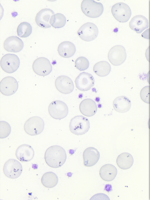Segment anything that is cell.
Here are the masks:
<instances>
[{"label": "cell", "mask_w": 150, "mask_h": 200, "mask_svg": "<svg viewBox=\"0 0 150 200\" xmlns=\"http://www.w3.org/2000/svg\"><path fill=\"white\" fill-rule=\"evenodd\" d=\"M89 63L88 60L84 57L78 58L75 61V66L80 71H84L89 67Z\"/></svg>", "instance_id": "obj_29"}, {"label": "cell", "mask_w": 150, "mask_h": 200, "mask_svg": "<svg viewBox=\"0 0 150 200\" xmlns=\"http://www.w3.org/2000/svg\"><path fill=\"white\" fill-rule=\"evenodd\" d=\"M79 108L81 112L83 114L89 117L94 115L97 110L96 102L90 98L83 100L80 104Z\"/></svg>", "instance_id": "obj_20"}, {"label": "cell", "mask_w": 150, "mask_h": 200, "mask_svg": "<svg viewBox=\"0 0 150 200\" xmlns=\"http://www.w3.org/2000/svg\"><path fill=\"white\" fill-rule=\"evenodd\" d=\"M69 128L73 134L77 135H82L89 130L90 128L89 121L87 118L83 116H76L71 119Z\"/></svg>", "instance_id": "obj_2"}, {"label": "cell", "mask_w": 150, "mask_h": 200, "mask_svg": "<svg viewBox=\"0 0 150 200\" xmlns=\"http://www.w3.org/2000/svg\"><path fill=\"white\" fill-rule=\"evenodd\" d=\"M111 13L114 18L121 23L127 22L131 15V11L126 4L119 2L113 5L111 8Z\"/></svg>", "instance_id": "obj_5"}, {"label": "cell", "mask_w": 150, "mask_h": 200, "mask_svg": "<svg viewBox=\"0 0 150 200\" xmlns=\"http://www.w3.org/2000/svg\"><path fill=\"white\" fill-rule=\"evenodd\" d=\"M117 174V170L114 165L106 164L101 167L99 171L100 177L106 181H111L115 178Z\"/></svg>", "instance_id": "obj_22"}, {"label": "cell", "mask_w": 150, "mask_h": 200, "mask_svg": "<svg viewBox=\"0 0 150 200\" xmlns=\"http://www.w3.org/2000/svg\"><path fill=\"white\" fill-rule=\"evenodd\" d=\"M129 27L132 30L137 33H140L148 27V19L142 15L136 16L132 19L129 22Z\"/></svg>", "instance_id": "obj_19"}, {"label": "cell", "mask_w": 150, "mask_h": 200, "mask_svg": "<svg viewBox=\"0 0 150 200\" xmlns=\"http://www.w3.org/2000/svg\"><path fill=\"white\" fill-rule=\"evenodd\" d=\"M11 128L10 124L7 122H0V138L4 139L8 136L10 134Z\"/></svg>", "instance_id": "obj_30"}, {"label": "cell", "mask_w": 150, "mask_h": 200, "mask_svg": "<svg viewBox=\"0 0 150 200\" xmlns=\"http://www.w3.org/2000/svg\"><path fill=\"white\" fill-rule=\"evenodd\" d=\"M126 57L125 49L123 46L121 45H117L112 47L108 54L109 61L115 66L120 65L124 63Z\"/></svg>", "instance_id": "obj_10"}, {"label": "cell", "mask_w": 150, "mask_h": 200, "mask_svg": "<svg viewBox=\"0 0 150 200\" xmlns=\"http://www.w3.org/2000/svg\"><path fill=\"white\" fill-rule=\"evenodd\" d=\"M24 46L22 40L16 36L9 37L5 40L4 48L8 52H17L21 51Z\"/></svg>", "instance_id": "obj_18"}, {"label": "cell", "mask_w": 150, "mask_h": 200, "mask_svg": "<svg viewBox=\"0 0 150 200\" xmlns=\"http://www.w3.org/2000/svg\"><path fill=\"white\" fill-rule=\"evenodd\" d=\"M100 157V153L97 149L93 147L87 148L83 153L84 165L86 167L93 166L98 162Z\"/></svg>", "instance_id": "obj_17"}, {"label": "cell", "mask_w": 150, "mask_h": 200, "mask_svg": "<svg viewBox=\"0 0 150 200\" xmlns=\"http://www.w3.org/2000/svg\"><path fill=\"white\" fill-rule=\"evenodd\" d=\"M55 85L57 90L64 94L71 93L74 88L73 81L70 77L66 76L58 77L55 81Z\"/></svg>", "instance_id": "obj_14"}, {"label": "cell", "mask_w": 150, "mask_h": 200, "mask_svg": "<svg viewBox=\"0 0 150 200\" xmlns=\"http://www.w3.org/2000/svg\"><path fill=\"white\" fill-rule=\"evenodd\" d=\"M67 155L65 150L58 145H54L49 147L45 154L46 163L50 167L57 168L61 167L65 163Z\"/></svg>", "instance_id": "obj_1"}, {"label": "cell", "mask_w": 150, "mask_h": 200, "mask_svg": "<svg viewBox=\"0 0 150 200\" xmlns=\"http://www.w3.org/2000/svg\"><path fill=\"white\" fill-rule=\"evenodd\" d=\"M58 179L57 175L52 172H47L42 175L41 182L45 187L52 188L55 187L57 184Z\"/></svg>", "instance_id": "obj_26"}, {"label": "cell", "mask_w": 150, "mask_h": 200, "mask_svg": "<svg viewBox=\"0 0 150 200\" xmlns=\"http://www.w3.org/2000/svg\"><path fill=\"white\" fill-rule=\"evenodd\" d=\"M113 107L117 112L121 113L128 111L131 106L130 100L127 97L121 96L116 98L113 102Z\"/></svg>", "instance_id": "obj_21"}, {"label": "cell", "mask_w": 150, "mask_h": 200, "mask_svg": "<svg viewBox=\"0 0 150 200\" xmlns=\"http://www.w3.org/2000/svg\"><path fill=\"white\" fill-rule=\"evenodd\" d=\"M134 159L130 153L125 152L119 155L116 160L117 165L120 168L126 170L130 168L132 165Z\"/></svg>", "instance_id": "obj_24"}, {"label": "cell", "mask_w": 150, "mask_h": 200, "mask_svg": "<svg viewBox=\"0 0 150 200\" xmlns=\"http://www.w3.org/2000/svg\"><path fill=\"white\" fill-rule=\"evenodd\" d=\"M44 128L43 119L38 116L32 117L25 122L24 128L25 132L31 136H35L40 134Z\"/></svg>", "instance_id": "obj_4"}, {"label": "cell", "mask_w": 150, "mask_h": 200, "mask_svg": "<svg viewBox=\"0 0 150 200\" xmlns=\"http://www.w3.org/2000/svg\"><path fill=\"white\" fill-rule=\"evenodd\" d=\"M77 33L82 40L90 42L96 38L98 35V30L95 24L92 23L87 22L80 28Z\"/></svg>", "instance_id": "obj_8"}, {"label": "cell", "mask_w": 150, "mask_h": 200, "mask_svg": "<svg viewBox=\"0 0 150 200\" xmlns=\"http://www.w3.org/2000/svg\"><path fill=\"white\" fill-rule=\"evenodd\" d=\"M54 13L50 8H44L40 10L37 14L35 18V22L40 27L43 28H49L51 25L50 23V17Z\"/></svg>", "instance_id": "obj_16"}, {"label": "cell", "mask_w": 150, "mask_h": 200, "mask_svg": "<svg viewBox=\"0 0 150 200\" xmlns=\"http://www.w3.org/2000/svg\"><path fill=\"white\" fill-rule=\"evenodd\" d=\"M76 88L81 91H85L90 90L95 84V79L93 75L83 72L76 77L75 80Z\"/></svg>", "instance_id": "obj_11"}, {"label": "cell", "mask_w": 150, "mask_h": 200, "mask_svg": "<svg viewBox=\"0 0 150 200\" xmlns=\"http://www.w3.org/2000/svg\"><path fill=\"white\" fill-rule=\"evenodd\" d=\"M93 70L94 72L98 76L104 77L109 74L111 70V66L108 62L101 61L94 65Z\"/></svg>", "instance_id": "obj_25"}, {"label": "cell", "mask_w": 150, "mask_h": 200, "mask_svg": "<svg viewBox=\"0 0 150 200\" xmlns=\"http://www.w3.org/2000/svg\"><path fill=\"white\" fill-rule=\"evenodd\" d=\"M32 68L35 73L41 76L49 74L52 70V66L50 61L44 57H40L36 59L33 63Z\"/></svg>", "instance_id": "obj_12"}, {"label": "cell", "mask_w": 150, "mask_h": 200, "mask_svg": "<svg viewBox=\"0 0 150 200\" xmlns=\"http://www.w3.org/2000/svg\"><path fill=\"white\" fill-rule=\"evenodd\" d=\"M48 110L50 116L57 119L65 118L68 113V108L67 104L63 101L59 100L52 102L49 106Z\"/></svg>", "instance_id": "obj_7"}, {"label": "cell", "mask_w": 150, "mask_h": 200, "mask_svg": "<svg viewBox=\"0 0 150 200\" xmlns=\"http://www.w3.org/2000/svg\"><path fill=\"white\" fill-rule=\"evenodd\" d=\"M35 153L30 145L23 144L19 146L16 150L15 155L17 159L21 162H28L32 160Z\"/></svg>", "instance_id": "obj_15"}, {"label": "cell", "mask_w": 150, "mask_h": 200, "mask_svg": "<svg viewBox=\"0 0 150 200\" xmlns=\"http://www.w3.org/2000/svg\"><path fill=\"white\" fill-rule=\"evenodd\" d=\"M32 28L28 23L24 22L21 23L17 28L18 35L20 37L25 38L29 36L31 34Z\"/></svg>", "instance_id": "obj_28"}, {"label": "cell", "mask_w": 150, "mask_h": 200, "mask_svg": "<svg viewBox=\"0 0 150 200\" xmlns=\"http://www.w3.org/2000/svg\"><path fill=\"white\" fill-rule=\"evenodd\" d=\"M20 61L18 56L14 54H8L4 55L1 59V66L5 72L11 73L18 68Z\"/></svg>", "instance_id": "obj_6"}, {"label": "cell", "mask_w": 150, "mask_h": 200, "mask_svg": "<svg viewBox=\"0 0 150 200\" xmlns=\"http://www.w3.org/2000/svg\"><path fill=\"white\" fill-rule=\"evenodd\" d=\"M18 86V83L15 78L10 76L6 77L0 82V91L5 95H11L16 92Z\"/></svg>", "instance_id": "obj_13"}, {"label": "cell", "mask_w": 150, "mask_h": 200, "mask_svg": "<svg viewBox=\"0 0 150 200\" xmlns=\"http://www.w3.org/2000/svg\"><path fill=\"white\" fill-rule=\"evenodd\" d=\"M58 52L60 56L66 58L73 56L76 51V48L74 45L70 41H64L59 45Z\"/></svg>", "instance_id": "obj_23"}, {"label": "cell", "mask_w": 150, "mask_h": 200, "mask_svg": "<svg viewBox=\"0 0 150 200\" xmlns=\"http://www.w3.org/2000/svg\"><path fill=\"white\" fill-rule=\"evenodd\" d=\"M82 12L86 16L91 18H97L103 13L104 8L103 4L93 0H83L81 4Z\"/></svg>", "instance_id": "obj_3"}, {"label": "cell", "mask_w": 150, "mask_h": 200, "mask_svg": "<svg viewBox=\"0 0 150 200\" xmlns=\"http://www.w3.org/2000/svg\"><path fill=\"white\" fill-rule=\"evenodd\" d=\"M66 22L65 16L61 13L53 15L50 20V25L55 28H60L63 27Z\"/></svg>", "instance_id": "obj_27"}, {"label": "cell", "mask_w": 150, "mask_h": 200, "mask_svg": "<svg viewBox=\"0 0 150 200\" xmlns=\"http://www.w3.org/2000/svg\"><path fill=\"white\" fill-rule=\"evenodd\" d=\"M3 172L7 177L11 179H16L21 174L23 168L21 163L16 160L10 159L4 164Z\"/></svg>", "instance_id": "obj_9"}, {"label": "cell", "mask_w": 150, "mask_h": 200, "mask_svg": "<svg viewBox=\"0 0 150 200\" xmlns=\"http://www.w3.org/2000/svg\"><path fill=\"white\" fill-rule=\"evenodd\" d=\"M140 95L144 102L150 103V86H147L144 87L141 91Z\"/></svg>", "instance_id": "obj_31"}]
</instances>
